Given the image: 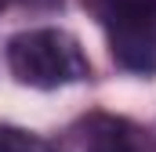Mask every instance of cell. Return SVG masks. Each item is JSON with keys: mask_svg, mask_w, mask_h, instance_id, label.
<instances>
[{"mask_svg": "<svg viewBox=\"0 0 156 152\" xmlns=\"http://www.w3.org/2000/svg\"><path fill=\"white\" fill-rule=\"evenodd\" d=\"M80 141H83V152H153L145 130L116 116H91L83 123Z\"/></svg>", "mask_w": 156, "mask_h": 152, "instance_id": "3", "label": "cell"}, {"mask_svg": "<svg viewBox=\"0 0 156 152\" xmlns=\"http://www.w3.org/2000/svg\"><path fill=\"white\" fill-rule=\"evenodd\" d=\"M7 65L22 83L55 91L66 83H76L91 73V62L83 54L76 36L66 29H29L7 43Z\"/></svg>", "mask_w": 156, "mask_h": 152, "instance_id": "1", "label": "cell"}, {"mask_svg": "<svg viewBox=\"0 0 156 152\" xmlns=\"http://www.w3.org/2000/svg\"><path fill=\"white\" fill-rule=\"evenodd\" d=\"M109 51L123 69L142 76L156 73V0H120L102 18Z\"/></svg>", "mask_w": 156, "mask_h": 152, "instance_id": "2", "label": "cell"}, {"mask_svg": "<svg viewBox=\"0 0 156 152\" xmlns=\"http://www.w3.org/2000/svg\"><path fill=\"white\" fill-rule=\"evenodd\" d=\"M0 152H58L51 141H44L37 134L22 130V127H7L0 123Z\"/></svg>", "mask_w": 156, "mask_h": 152, "instance_id": "4", "label": "cell"}]
</instances>
